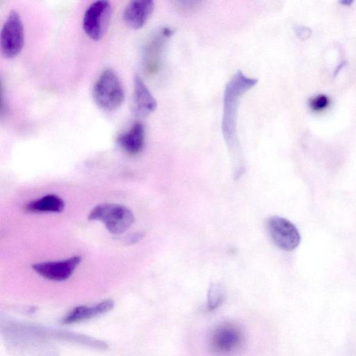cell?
<instances>
[{
	"label": "cell",
	"instance_id": "cell-1",
	"mask_svg": "<svg viewBox=\"0 0 356 356\" xmlns=\"http://www.w3.org/2000/svg\"><path fill=\"white\" fill-rule=\"evenodd\" d=\"M257 83V79L250 78L241 70H237L226 85L221 127L225 140L232 152L235 153L236 149L237 151L236 124L240 99Z\"/></svg>",
	"mask_w": 356,
	"mask_h": 356
},
{
	"label": "cell",
	"instance_id": "cell-2",
	"mask_svg": "<svg viewBox=\"0 0 356 356\" xmlns=\"http://www.w3.org/2000/svg\"><path fill=\"white\" fill-rule=\"evenodd\" d=\"M92 95L95 104L106 111L117 110L124 99L122 83L110 68L104 70L99 76L93 86Z\"/></svg>",
	"mask_w": 356,
	"mask_h": 356
},
{
	"label": "cell",
	"instance_id": "cell-3",
	"mask_svg": "<svg viewBox=\"0 0 356 356\" xmlns=\"http://www.w3.org/2000/svg\"><path fill=\"white\" fill-rule=\"evenodd\" d=\"M88 220L101 221L111 233L121 234L134 223V216L125 206L105 203L95 207L88 214Z\"/></svg>",
	"mask_w": 356,
	"mask_h": 356
},
{
	"label": "cell",
	"instance_id": "cell-4",
	"mask_svg": "<svg viewBox=\"0 0 356 356\" xmlns=\"http://www.w3.org/2000/svg\"><path fill=\"white\" fill-rule=\"evenodd\" d=\"M24 44V29L19 14L10 10L2 28L0 35L1 55L6 58L17 56Z\"/></svg>",
	"mask_w": 356,
	"mask_h": 356
},
{
	"label": "cell",
	"instance_id": "cell-5",
	"mask_svg": "<svg viewBox=\"0 0 356 356\" xmlns=\"http://www.w3.org/2000/svg\"><path fill=\"white\" fill-rule=\"evenodd\" d=\"M111 14L108 1L92 2L86 10L83 17V29L93 40H99L105 34Z\"/></svg>",
	"mask_w": 356,
	"mask_h": 356
},
{
	"label": "cell",
	"instance_id": "cell-6",
	"mask_svg": "<svg viewBox=\"0 0 356 356\" xmlns=\"http://www.w3.org/2000/svg\"><path fill=\"white\" fill-rule=\"evenodd\" d=\"M266 227L271 239L279 248L291 251L298 246L300 233L289 220L280 216H272L268 219Z\"/></svg>",
	"mask_w": 356,
	"mask_h": 356
},
{
	"label": "cell",
	"instance_id": "cell-7",
	"mask_svg": "<svg viewBox=\"0 0 356 356\" xmlns=\"http://www.w3.org/2000/svg\"><path fill=\"white\" fill-rule=\"evenodd\" d=\"M243 334L234 323H226L218 325L212 332L210 346L217 354L226 355L236 350L242 344Z\"/></svg>",
	"mask_w": 356,
	"mask_h": 356
},
{
	"label": "cell",
	"instance_id": "cell-8",
	"mask_svg": "<svg viewBox=\"0 0 356 356\" xmlns=\"http://www.w3.org/2000/svg\"><path fill=\"white\" fill-rule=\"evenodd\" d=\"M81 261V257L74 256L62 261L35 264L32 265V268L44 278L60 282L67 280Z\"/></svg>",
	"mask_w": 356,
	"mask_h": 356
},
{
	"label": "cell",
	"instance_id": "cell-9",
	"mask_svg": "<svg viewBox=\"0 0 356 356\" xmlns=\"http://www.w3.org/2000/svg\"><path fill=\"white\" fill-rule=\"evenodd\" d=\"M132 112L136 116L146 117L157 108V102L143 79L136 76L134 82Z\"/></svg>",
	"mask_w": 356,
	"mask_h": 356
},
{
	"label": "cell",
	"instance_id": "cell-10",
	"mask_svg": "<svg viewBox=\"0 0 356 356\" xmlns=\"http://www.w3.org/2000/svg\"><path fill=\"white\" fill-rule=\"evenodd\" d=\"M154 2L152 0L129 1L123 11L124 23L133 29L142 28L152 15Z\"/></svg>",
	"mask_w": 356,
	"mask_h": 356
},
{
	"label": "cell",
	"instance_id": "cell-11",
	"mask_svg": "<svg viewBox=\"0 0 356 356\" xmlns=\"http://www.w3.org/2000/svg\"><path fill=\"white\" fill-rule=\"evenodd\" d=\"M145 128L141 122H135L127 131L117 138L119 146L127 153L136 155L140 153L145 145Z\"/></svg>",
	"mask_w": 356,
	"mask_h": 356
},
{
	"label": "cell",
	"instance_id": "cell-12",
	"mask_svg": "<svg viewBox=\"0 0 356 356\" xmlns=\"http://www.w3.org/2000/svg\"><path fill=\"white\" fill-rule=\"evenodd\" d=\"M113 306L114 302L111 300H106L92 305L77 306L69 312L63 322L70 324L84 321L108 312Z\"/></svg>",
	"mask_w": 356,
	"mask_h": 356
},
{
	"label": "cell",
	"instance_id": "cell-13",
	"mask_svg": "<svg viewBox=\"0 0 356 356\" xmlns=\"http://www.w3.org/2000/svg\"><path fill=\"white\" fill-rule=\"evenodd\" d=\"M64 208V201L55 194L47 195L40 199L33 200L25 207L26 211L31 213H60L63 211Z\"/></svg>",
	"mask_w": 356,
	"mask_h": 356
},
{
	"label": "cell",
	"instance_id": "cell-14",
	"mask_svg": "<svg viewBox=\"0 0 356 356\" xmlns=\"http://www.w3.org/2000/svg\"><path fill=\"white\" fill-rule=\"evenodd\" d=\"M225 288L220 283L211 284L207 295V309L212 311L218 307L225 298Z\"/></svg>",
	"mask_w": 356,
	"mask_h": 356
},
{
	"label": "cell",
	"instance_id": "cell-15",
	"mask_svg": "<svg viewBox=\"0 0 356 356\" xmlns=\"http://www.w3.org/2000/svg\"><path fill=\"white\" fill-rule=\"evenodd\" d=\"M329 104V99L324 95L316 96L309 101V106L314 111L325 109Z\"/></svg>",
	"mask_w": 356,
	"mask_h": 356
},
{
	"label": "cell",
	"instance_id": "cell-16",
	"mask_svg": "<svg viewBox=\"0 0 356 356\" xmlns=\"http://www.w3.org/2000/svg\"><path fill=\"white\" fill-rule=\"evenodd\" d=\"M144 236V234L143 232H136L131 234L124 238V242L127 244H134L138 241H140Z\"/></svg>",
	"mask_w": 356,
	"mask_h": 356
},
{
	"label": "cell",
	"instance_id": "cell-17",
	"mask_svg": "<svg viewBox=\"0 0 356 356\" xmlns=\"http://www.w3.org/2000/svg\"><path fill=\"white\" fill-rule=\"evenodd\" d=\"M296 33L300 38H307L310 35V31L307 28L299 26L296 29Z\"/></svg>",
	"mask_w": 356,
	"mask_h": 356
}]
</instances>
